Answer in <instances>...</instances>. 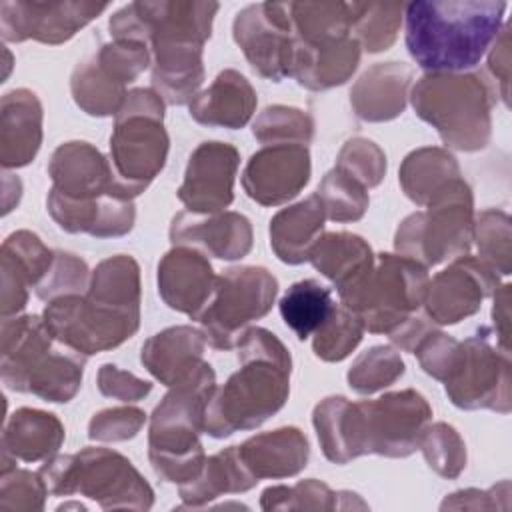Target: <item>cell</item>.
<instances>
[{
  "instance_id": "cell-1",
  "label": "cell",
  "mask_w": 512,
  "mask_h": 512,
  "mask_svg": "<svg viewBox=\"0 0 512 512\" xmlns=\"http://www.w3.org/2000/svg\"><path fill=\"white\" fill-rule=\"evenodd\" d=\"M506 2L414 0L404 6L406 48L428 74L474 68L504 26Z\"/></svg>"
},
{
  "instance_id": "cell-2",
  "label": "cell",
  "mask_w": 512,
  "mask_h": 512,
  "mask_svg": "<svg viewBox=\"0 0 512 512\" xmlns=\"http://www.w3.org/2000/svg\"><path fill=\"white\" fill-rule=\"evenodd\" d=\"M240 368L216 388L204 420V432L226 438L254 430L288 400L292 358L288 348L266 328L250 326L236 342Z\"/></svg>"
},
{
  "instance_id": "cell-3",
  "label": "cell",
  "mask_w": 512,
  "mask_h": 512,
  "mask_svg": "<svg viewBox=\"0 0 512 512\" xmlns=\"http://www.w3.org/2000/svg\"><path fill=\"white\" fill-rule=\"evenodd\" d=\"M168 388L150 416L148 460L160 480L180 486L190 482L206 460L200 432L216 392V374L202 360Z\"/></svg>"
},
{
  "instance_id": "cell-4",
  "label": "cell",
  "mask_w": 512,
  "mask_h": 512,
  "mask_svg": "<svg viewBox=\"0 0 512 512\" xmlns=\"http://www.w3.org/2000/svg\"><path fill=\"white\" fill-rule=\"evenodd\" d=\"M410 100L416 116L436 128L446 146L476 152L490 142L496 90L484 76L468 72L426 74L414 84Z\"/></svg>"
},
{
  "instance_id": "cell-5",
  "label": "cell",
  "mask_w": 512,
  "mask_h": 512,
  "mask_svg": "<svg viewBox=\"0 0 512 512\" xmlns=\"http://www.w3.org/2000/svg\"><path fill=\"white\" fill-rule=\"evenodd\" d=\"M164 100L152 88H134L114 116L110 164L120 198L134 200L162 172L168 158Z\"/></svg>"
},
{
  "instance_id": "cell-6",
  "label": "cell",
  "mask_w": 512,
  "mask_h": 512,
  "mask_svg": "<svg viewBox=\"0 0 512 512\" xmlns=\"http://www.w3.org/2000/svg\"><path fill=\"white\" fill-rule=\"evenodd\" d=\"M48 494H82L100 508L148 510L154 504L150 484L128 458L110 448H84L78 454L48 458L38 470Z\"/></svg>"
},
{
  "instance_id": "cell-7",
  "label": "cell",
  "mask_w": 512,
  "mask_h": 512,
  "mask_svg": "<svg viewBox=\"0 0 512 512\" xmlns=\"http://www.w3.org/2000/svg\"><path fill=\"white\" fill-rule=\"evenodd\" d=\"M428 268L402 254H376L374 266L346 292L342 306L352 310L364 330L390 336L424 308Z\"/></svg>"
},
{
  "instance_id": "cell-8",
  "label": "cell",
  "mask_w": 512,
  "mask_h": 512,
  "mask_svg": "<svg viewBox=\"0 0 512 512\" xmlns=\"http://www.w3.org/2000/svg\"><path fill=\"white\" fill-rule=\"evenodd\" d=\"M474 234V198L464 178L438 192L426 210L406 216L394 236L398 254L424 268L468 254Z\"/></svg>"
},
{
  "instance_id": "cell-9",
  "label": "cell",
  "mask_w": 512,
  "mask_h": 512,
  "mask_svg": "<svg viewBox=\"0 0 512 512\" xmlns=\"http://www.w3.org/2000/svg\"><path fill=\"white\" fill-rule=\"evenodd\" d=\"M430 418V404L412 388L388 392L376 400L350 402L352 454L354 458L364 454L406 458L418 448Z\"/></svg>"
},
{
  "instance_id": "cell-10",
  "label": "cell",
  "mask_w": 512,
  "mask_h": 512,
  "mask_svg": "<svg viewBox=\"0 0 512 512\" xmlns=\"http://www.w3.org/2000/svg\"><path fill=\"white\" fill-rule=\"evenodd\" d=\"M278 294V280L262 266H234L216 278L212 298L198 322L206 342L232 350L250 322L266 316Z\"/></svg>"
},
{
  "instance_id": "cell-11",
  "label": "cell",
  "mask_w": 512,
  "mask_h": 512,
  "mask_svg": "<svg viewBox=\"0 0 512 512\" xmlns=\"http://www.w3.org/2000/svg\"><path fill=\"white\" fill-rule=\"evenodd\" d=\"M218 2L160 0L132 2L110 16L108 28L114 40L156 46H204L212 32Z\"/></svg>"
},
{
  "instance_id": "cell-12",
  "label": "cell",
  "mask_w": 512,
  "mask_h": 512,
  "mask_svg": "<svg viewBox=\"0 0 512 512\" xmlns=\"http://www.w3.org/2000/svg\"><path fill=\"white\" fill-rule=\"evenodd\" d=\"M42 318L58 342L84 356L120 346L140 326V312L114 306L88 292L50 300Z\"/></svg>"
},
{
  "instance_id": "cell-13",
  "label": "cell",
  "mask_w": 512,
  "mask_h": 512,
  "mask_svg": "<svg viewBox=\"0 0 512 512\" xmlns=\"http://www.w3.org/2000/svg\"><path fill=\"white\" fill-rule=\"evenodd\" d=\"M510 352L490 342L486 328L466 338L454 370L444 380L450 402L462 410L510 412Z\"/></svg>"
},
{
  "instance_id": "cell-14",
  "label": "cell",
  "mask_w": 512,
  "mask_h": 512,
  "mask_svg": "<svg viewBox=\"0 0 512 512\" xmlns=\"http://www.w3.org/2000/svg\"><path fill=\"white\" fill-rule=\"evenodd\" d=\"M232 36L258 76L272 82L290 76L294 28L288 2H258L242 8L234 18Z\"/></svg>"
},
{
  "instance_id": "cell-15",
  "label": "cell",
  "mask_w": 512,
  "mask_h": 512,
  "mask_svg": "<svg viewBox=\"0 0 512 512\" xmlns=\"http://www.w3.org/2000/svg\"><path fill=\"white\" fill-rule=\"evenodd\" d=\"M48 176L52 180L46 198L48 210L80 208L106 196H118L110 160L90 142L72 140L60 144L48 162Z\"/></svg>"
},
{
  "instance_id": "cell-16",
  "label": "cell",
  "mask_w": 512,
  "mask_h": 512,
  "mask_svg": "<svg viewBox=\"0 0 512 512\" xmlns=\"http://www.w3.org/2000/svg\"><path fill=\"white\" fill-rule=\"evenodd\" d=\"M108 4L98 2H0V30L6 42L36 40L62 44L78 30L96 20Z\"/></svg>"
},
{
  "instance_id": "cell-17",
  "label": "cell",
  "mask_w": 512,
  "mask_h": 512,
  "mask_svg": "<svg viewBox=\"0 0 512 512\" xmlns=\"http://www.w3.org/2000/svg\"><path fill=\"white\" fill-rule=\"evenodd\" d=\"M498 286V274L478 256H458L428 282L424 312L436 326L458 324L476 314Z\"/></svg>"
},
{
  "instance_id": "cell-18",
  "label": "cell",
  "mask_w": 512,
  "mask_h": 512,
  "mask_svg": "<svg viewBox=\"0 0 512 512\" xmlns=\"http://www.w3.org/2000/svg\"><path fill=\"white\" fill-rule=\"evenodd\" d=\"M238 150L228 142H202L190 154L178 200L194 214L224 212L234 200Z\"/></svg>"
},
{
  "instance_id": "cell-19",
  "label": "cell",
  "mask_w": 512,
  "mask_h": 512,
  "mask_svg": "<svg viewBox=\"0 0 512 512\" xmlns=\"http://www.w3.org/2000/svg\"><path fill=\"white\" fill-rule=\"evenodd\" d=\"M310 152L304 144H270L254 152L242 172V188L262 206H280L308 184Z\"/></svg>"
},
{
  "instance_id": "cell-20",
  "label": "cell",
  "mask_w": 512,
  "mask_h": 512,
  "mask_svg": "<svg viewBox=\"0 0 512 512\" xmlns=\"http://www.w3.org/2000/svg\"><path fill=\"white\" fill-rule=\"evenodd\" d=\"M208 258L190 248L174 246L158 262V294L168 308L198 320L216 286Z\"/></svg>"
},
{
  "instance_id": "cell-21",
  "label": "cell",
  "mask_w": 512,
  "mask_h": 512,
  "mask_svg": "<svg viewBox=\"0 0 512 512\" xmlns=\"http://www.w3.org/2000/svg\"><path fill=\"white\" fill-rule=\"evenodd\" d=\"M168 234L174 246H196L220 260L244 258L254 238L250 220L238 212L194 214L184 210L172 218Z\"/></svg>"
},
{
  "instance_id": "cell-22",
  "label": "cell",
  "mask_w": 512,
  "mask_h": 512,
  "mask_svg": "<svg viewBox=\"0 0 512 512\" xmlns=\"http://www.w3.org/2000/svg\"><path fill=\"white\" fill-rule=\"evenodd\" d=\"M52 252L34 232L16 230L2 242V318L18 316L28 302V288H36L54 264Z\"/></svg>"
},
{
  "instance_id": "cell-23",
  "label": "cell",
  "mask_w": 512,
  "mask_h": 512,
  "mask_svg": "<svg viewBox=\"0 0 512 512\" xmlns=\"http://www.w3.org/2000/svg\"><path fill=\"white\" fill-rule=\"evenodd\" d=\"M360 54L362 48L352 36L314 44L294 38L290 78L314 92L340 86L356 72Z\"/></svg>"
},
{
  "instance_id": "cell-24",
  "label": "cell",
  "mask_w": 512,
  "mask_h": 512,
  "mask_svg": "<svg viewBox=\"0 0 512 512\" xmlns=\"http://www.w3.org/2000/svg\"><path fill=\"white\" fill-rule=\"evenodd\" d=\"M414 78L406 62H380L368 68L350 90L354 114L364 122H388L406 108Z\"/></svg>"
},
{
  "instance_id": "cell-25",
  "label": "cell",
  "mask_w": 512,
  "mask_h": 512,
  "mask_svg": "<svg viewBox=\"0 0 512 512\" xmlns=\"http://www.w3.org/2000/svg\"><path fill=\"white\" fill-rule=\"evenodd\" d=\"M42 144V104L26 88L2 96L0 106V162L4 168L30 164Z\"/></svg>"
},
{
  "instance_id": "cell-26",
  "label": "cell",
  "mask_w": 512,
  "mask_h": 512,
  "mask_svg": "<svg viewBox=\"0 0 512 512\" xmlns=\"http://www.w3.org/2000/svg\"><path fill=\"white\" fill-rule=\"evenodd\" d=\"M56 338L40 316L2 318V382L14 392H26L36 364L54 346Z\"/></svg>"
},
{
  "instance_id": "cell-27",
  "label": "cell",
  "mask_w": 512,
  "mask_h": 512,
  "mask_svg": "<svg viewBox=\"0 0 512 512\" xmlns=\"http://www.w3.org/2000/svg\"><path fill=\"white\" fill-rule=\"evenodd\" d=\"M256 90L238 70H222L214 82L198 92L188 108L190 116L204 126L228 130L244 128L256 110Z\"/></svg>"
},
{
  "instance_id": "cell-28",
  "label": "cell",
  "mask_w": 512,
  "mask_h": 512,
  "mask_svg": "<svg viewBox=\"0 0 512 512\" xmlns=\"http://www.w3.org/2000/svg\"><path fill=\"white\" fill-rule=\"evenodd\" d=\"M238 454L250 474L262 478H290L306 468L310 446L302 430L284 426L262 432L238 446Z\"/></svg>"
},
{
  "instance_id": "cell-29",
  "label": "cell",
  "mask_w": 512,
  "mask_h": 512,
  "mask_svg": "<svg viewBox=\"0 0 512 512\" xmlns=\"http://www.w3.org/2000/svg\"><path fill=\"white\" fill-rule=\"evenodd\" d=\"M206 336L192 326H172L150 336L140 352L142 366L164 386L176 384L204 356Z\"/></svg>"
},
{
  "instance_id": "cell-30",
  "label": "cell",
  "mask_w": 512,
  "mask_h": 512,
  "mask_svg": "<svg viewBox=\"0 0 512 512\" xmlns=\"http://www.w3.org/2000/svg\"><path fill=\"white\" fill-rule=\"evenodd\" d=\"M324 220L326 212L316 192L276 212L270 220V246L278 260L292 266L308 262L314 244L324 234Z\"/></svg>"
},
{
  "instance_id": "cell-31",
  "label": "cell",
  "mask_w": 512,
  "mask_h": 512,
  "mask_svg": "<svg viewBox=\"0 0 512 512\" xmlns=\"http://www.w3.org/2000/svg\"><path fill=\"white\" fill-rule=\"evenodd\" d=\"M374 258L370 244L362 236L352 232H326L314 244L308 262L342 294L374 266Z\"/></svg>"
},
{
  "instance_id": "cell-32",
  "label": "cell",
  "mask_w": 512,
  "mask_h": 512,
  "mask_svg": "<svg viewBox=\"0 0 512 512\" xmlns=\"http://www.w3.org/2000/svg\"><path fill=\"white\" fill-rule=\"evenodd\" d=\"M64 436V426L54 414L36 408H20L4 426L2 454L22 462L48 460L58 452Z\"/></svg>"
},
{
  "instance_id": "cell-33",
  "label": "cell",
  "mask_w": 512,
  "mask_h": 512,
  "mask_svg": "<svg viewBox=\"0 0 512 512\" xmlns=\"http://www.w3.org/2000/svg\"><path fill=\"white\" fill-rule=\"evenodd\" d=\"M258 480L244 466L238 446H228L204 460L202 470L190 480L180 484L182 508H202L222 494L246 492Z\"/></svg>"
},
{
  "instance_id": "cell-34",
  "label": "cell",
  "mask_w": 512,
  "mask_h": 512,
  "mask_svg": "<svg viewBox=\"0 0 512 512\" xmlns=\"http://www.w3.org/2000/svg\"><path fill=\"white\" fill-rule=\"evenodd\" d=\"M462 178L456 158L436 146L412 150L400 166V186L418 206H426L448 184Z\"/></svg>"
},
{
  "instance_id": "cell-35",
  "label": "cell",
  "mask_w": 512,
  "mask_h": 512,
  "mask_svg": "<svg viewBox=\"0 0 512 512\" xmlns=\"http://www.w3.org/2000/svg\"><path fill=\"white\" fill-rule=\"evenodd\" d=\"M86 358L82 352L56 340L30 372L26 392L46 402H70L80 390Z\"/></svg>"
},
{
  "instance_id": "cell-36",
  "label": "cell",
  "mask_w": 512,
  "mask_h": 512,
  "mask_svg": "<svg viewBox=\"0 0 512 512\" xmlns=\"http://www.w3.org/2000/svg\"><path fill=\"white\" fill-rule=\"evenodd\" d=\"M126 86L96 54L78 62L70 76L72 98L90 116H116L126 100Z\"/></svg>"
},
{
  "instance_id": "cell-37",
  "label": "cell",
  "mask_w": 512,
  "mask_h": 512,
  "mask_svg": "<svg viewBox=\"0 0 512 512\" xmlns=\"http://www.w3.org/2000/svg\"><path fill=\"white\" fill-rule=\"evenodd\" d=\"M284 324L298 336V340L310 338L332 314L336 302L330 288L322 286L314 278L294 282L278 302Z\"/></svg>"
},
{
  "instance_id": "cell-38",
  "label": "cell",
  "mask_w": 512,
  "mask_h": 512,
  "mask_svg": "<svg viewBox=\"0 0 512 512\" xmlns=\"http://www.w3.org/2000/svg\"><path fill=\"white\" fill-rule=\"evenodd\" d=\"M262 510H348L368 506L354 492H334L320 480H300L294 486H270L260 498Z\"/></svg>"
},
{
  "instance_id": "cell-39",
  "label": "cell",
  "mask_w": 512,
  "mask_h": 512,
  "mask_svg": "<svg viewBox=\"0 0 512 512\" xmlns=\"http://www.w3.org/2000/svg\"><path fill=\"white\" fill-rule=\"evenodd\" d=\"M294 38L332 42L352 36V2H288Z\"/></svg>"
},
{
  "instance_id": "cell-40",
  "label": "cell",
  "mask_w": 512,
  "mask_h": 512,
  "mask_svg": "<svg viewBox=\"0 0 512 512\" xmlns=\"http://www.w3.org/2000/svg\"><path fill=\"white\" fill-rule=\"evenodd\" d=\"M402 14V2H352V38L366 52L388 50L400 32Z\"/></svg>"
},
{
  "instance_id": "cell-41",
  "label": "cell",
  "mask_w": 512,
  "mask_h": 512,
  "mask_svg": "<svg viewBox=\"0 0 512 512\" xmlns=\"http://www.w3.org/2000/svg\"><path fill=\"white\" fill-rule=\"evenodd\" d=\"M350 400L344 396H328L316 404L312 424L324 456L334 464H348L354 460L350 450Z\"/></svg>"
},
{
  "instance_id": "cell-42",
  "label": "cell",
  "mask_w": 512,
  "mask_h": 512,
  "mask_svg": "<svg viewBox=\"0 0 512 512\" xmlns=\"http://www.w3.org/2000/svg\"><path fill=\"white\" fill-rule=\"evenodd\" d=\"M472 240H476L478 258L498 276L512 272V228L504 210H482L474 220Z\"/></svg>"
},
{
  "instance_id": "cell-43",
  "label": "cell",
  "mask_w": 512,
  "mask_h": 512,
  "mask_svg": "<svg viewBox=\"0 0 512 512\" xmlns=\"http://www.w3.org/2000/svg\"><path fill=\"white\" fill-rule=\"evenodd\" d=\"M252 134L264 146L270 144H304L314 136V120L308 112L292 106H268L252 124Z\"/></svg>"
},
{
  "instance_id": "cell-44",
  "label": "cell",
  "mask_w": 512,
  "mask_h": 512,
  "mask_svg": "<svg viewBox=\"0 0 512 512\" xmlns=\"http://www.w3.org/2000/svg\"><path fill=\"white\" fill-rule=\"evenodd\" d=\"M316 196L320 198L326 218L332 222H356L368 210V190L342 172L340 168H332L320 182Z\"/></svg>"
},
{
  "instance_id": "cell-45",
  "label": "cell",
  "mask_w": 512,
  "mask_h": 512,
  "mask_svg": "<svg viewBox=\"0 0 512 512\" xmlns=\"http://www.w3.org/2000/svg\"><path fill=\"white\" fill-rule=\"evenodd\" d=\"M404 374V362L392 346H372L358 354L346 378L354 392L374 394L392 386Z\"/></svg>"
},
{
  "instance_id": "cell-46",
  "label": "cell",
  "mask_w": 512,
  "mask_h": 512,
  "mask_svg": "<svg viewBox=\"0 0 512 512\" xmlns=\"http://www.w3.org/2000/svg\"><path fill=\"white\" fill-rule=\"evenodd\" d=\"M364 326L358 316L346 306H338L326 322L312 334V350L324 362H340L348 358L362 340Z\"/></svg>"
},
{
  "instance_id": "cell-47",
  "label": "cell",
  "mask_w": 512,
  "mask_h": 512,
  "mask_svg": "<svg viewBox=\"0 0 512 512\" xmlns=\"http://www.w3.org/2000/svg\"><path fill=\"white\" fill-rule=\"evenodd\" d=\"M418 448L426 464L442 478H458L466 468V444L456 428L446 422L428 424L420 436Z\"/></svg>"
},
{
  "instance_id": "cell-48",
  "label": "cell",
  "mask_w": 512,
  "mask_h": 512,
  "mask_svg": "<svg viewBox=\"0 0 512 512\" xmlns=\"http://www.w3.org/2000/svg\"><path fill=\"white\" fill-rule=\"evenodd\" d=\"M336 168L358 180L368 190L382 182L386 174V154L368 138H350L338 152Z\"/></svg>"
},
{
  "instance_id": "cell-49",
  "label": "cell",
  "mask_w": 512,
  "mask_h": 512,
  "mask_svg": "<svg viewBox=\"0 0 512 512\" xmlns=\"http://www.w3.org/2000/svg\"><path fill=\"white\" fill-rule=\"evenodd\" d=\"M48 488L42 476L10 464H2L0 508L2 510H42Z\"/></svg>"
},
{
  "instance_id": "cell-50",
  "label": "cell",
  "mask_w": 512,
  "mask_h": 512,
  "mask_svg": "<svg viewBox=\"0 0 512 512\" xmlns=\"http://www.w3.org/2000/svg\"><path fill=\"white\" fill-rule=\"evenodd\" d=\"M90 282L88 266L82 258L70 252H56L54 264L46 278L34 288L40 300H54L66 294H84Z\"/></svg>"
},
{
  "instance_id": "cell-51",
  "label": "cell",
  "mask_w": 512,
  "mask_h": 512,
  "mask_svg": "<svg viewBox=\"0 0 512 512\" xmlns=\"http://www.w3.org/2000/svg\"><path fill=\"white\" fill-rule=\"evenodd\" d=\"M146 422L144 410L136 406L106 408L92 416L88 438L96 442H124L134 438Z\"/></svg>"
},
{
  "instance_id": "cell-52",
  "label": "cell",
  "mask_w": 512,
  "mask_h": 512,
  "mask_svg": "<svg viewBox=\"0 0 512 512\" xmlns=\"http://www.w3.org/2000/svg\"><path fill=\"white\" fill-rule=\"evenodd\" d=\"M460 348L462 342L436 328L414 348V354L418 356V362L428 376L444 382L456 366Z\"/></svg>"
},
{
  "instance_id": "cell-53",
  "label": "cell",
  "mask_w": 512,
  "mask_h": 512,
  "mask_svg": "<svg viewBox=\"0 0 512 512\" xmlns=\"http://www.w3.org/2000/svg\"><path fill=\"white\" fill-rule=\"evenodd\" d=\"M98 390L106 398L120 402H136L150 394L152 384L134 376L132 372L120 370L114 364H102L98 370Z\"/></svg>"
},
{
  "instance_id": "cell-54",
  "label": "cell",
  "mask_w": 512,
  "mask_h": 512,
  "mask_svg": "<svg viewBox=\"0 0 512 512\" xmlns=\"http://www.w3.org/2000/svg\"><path fill=\"white\" fill-rule=\"evenodd\" d=\"M510 24H504L498 38L494 40V48L488 58V68L494 80L500 82V96L508 106V80H510Z\"/></svg>"
},
{
  "instance_id": "cell-55",
  "label": "cell",
  "mask_w": 512,
  "mask_h": 512,
  "mask_svg": "<svg viewBox=\"0 0 512 512\" xmlns=\"http://www.w3.org/2000/svg\"><path fill=\"white\" fill-rule=\"evenodd\" d=\"M510 284H500L494 292V308H492V318H494V328L498 336V346L506 352L508 348V338H510Z\"/></svg>"
}]
</instances>
